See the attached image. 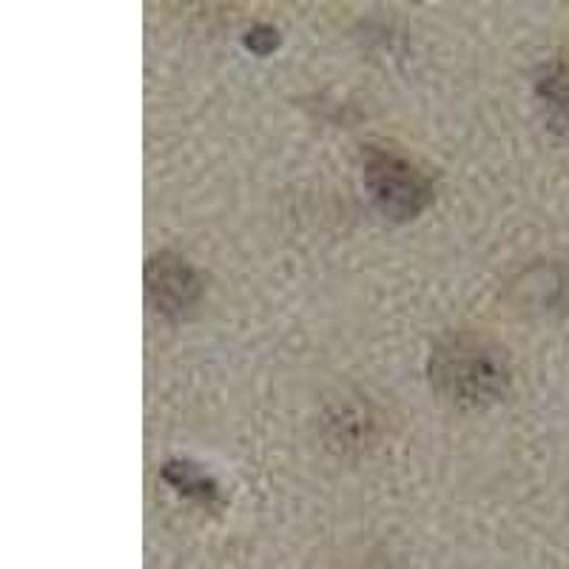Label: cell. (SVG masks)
Returning <instances> with one entry per match:
<instances>
[{
  "instance_id": "1",
  "label": "cell",
  "mask_w": 569,
  "mask_h": 569,
  "mask_svg": "<svg viewBox=\"0 0 569 569\" xmlns=\"http://www.w3.org/2000/svg\"><path fill=\"white\" fill-rule=\"evenodd\" d=\"M430 385L459 410H485L510 390V359L492 339L470 330L447 333L430 350Z\"/></svg>"
},
{
  "instance_id": "2",
  "label": "cell",
  "mask_w": 569,
  "mask_h": 569,
  "mask_svg": "<svg viewBox=\"0 0 569 569\" xmlns=\"http://www.w3.org/2000/svg\"><path fill=\"white\" fill-rule=\"evenodd\" d=\"M365 188L379 211L396 222L419 217L433 202V182L408 157L390 149H365Z\"/></svg>"
},
{
  "instance_id": "3",
  "label": "cell",
  "mask_w": 569,
  "mask_h": 569,
  "mask_svg": "<svg viewBox=\"0 0 569 569\" xmlns=\"http://www.w3.org/2000/svg\"><path fill=\"white\" fill-rule=\"evenodd\" d=\"M146 284H149V297L154 308L166 317H177L186 308H191L202 291L194 268L169 251L157 253L151 259L149 268H146Z\"/></svg>"
},
{
  "instance_id": "4",
  "label": "cell",
  "mask_w": 569,
  "mask_h": 569,
  "mask_svg": "<svg viewBox=\"0 0 569 569\" xmlns=\"http://www.w3.org/2000/svg\"><path fill=\"white\" fill-rule=\"evenodd\" d=\"M536 100L556 134L569 137V58H552L536 74Z\"/></svg>"
},
{
  "instance_id": "5",
  "label": "cell",
  "mask_w": 569,
  "mask_h": 569,
  "mask_svg": "<svg viewBox=\"0 0 569 569\" xmlns=\"http://www.w3.org/2000/svg\"><path fill=\"white\" fill-rule=\"evenodd\" d=\"M162 479L169 481L174 490H180L182 496L200 498V501L220 498V485L206 470H200V465H191V461H169L162 467Z\"/></svg>"
},
{
  "instance_id": "6",
  "label": "cell",
  "mask_w": 569,
  "mask_h": 569,
  "mask_svg": "<svg viewBox=\"0 0 569 569\" xmlns=\"http://www.w3.org/2000/svg\"><path fill=\"white\" fill-rule=\"evenodd\" d=\"M246 46L253 54L266 58V54H271L279 46V32L273 27H253L251 32H248Z\"/></svg>"
}]
</instances>
